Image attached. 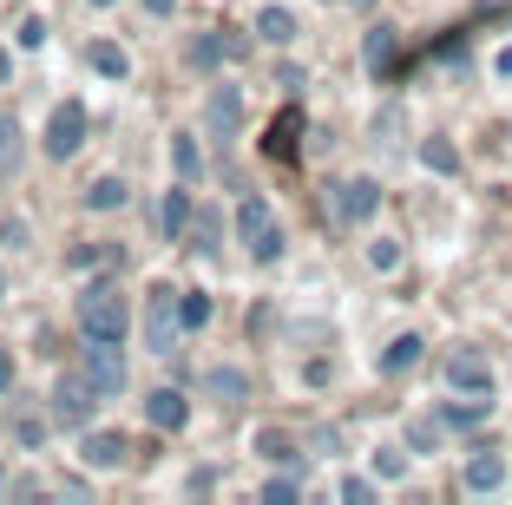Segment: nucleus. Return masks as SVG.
Wrapping results in <instances>:
<instances>
[{
  "label": "nucleus",
  "mask_w": 512,
  "mask_h": 505,
  "mask_svg": "<svg viewBox=\"0 0 512 505\" xmlns=\"http://www.w3.org/2000/svg\"><path fill=\"white\" fill-rule=\"evenodd\" d=\"M79 335L86 342H125V296L119 283H92L79 296Z\"/></svg>",
  "instance_id": "1"
},
{
  "label": "nucleus",
  "mask_w": 512,
  "mask_h": 505,
  "mask_svg": "<svg viewBox=\"0 0 512 505\" xmlns=\"http://www.w3.org/2000/svg\"><path fill=\"white\" fill-rule=\"evenodd\" d=\"M237 237L250 243L256 263H276V256H283V230H276V217H270L263 197H243V204H237Z\"/></svg>",
  "instance_id": "2"
},
{
  "label": "nucleus",
  "mask_w": 512,
  "mask_h": 505,
  "mask_svg": "<svg viewBox=\"0 0 512 505\" xmlns=\"http://www.w3.org/2000/svg\"><path fill=\"white\" fill-rule=\"evenodd\" d=\"M178 328H184V309H178V289H151L145 302V348L151 355H171V342H178Z\"/></svg>",
  "instance_id": "3"
},
{
  "label": "nucleus",
  "mask_w": 512,
  "mask_h": 505,
  "mask_svg": "<svg viewBox=\"0 0 512 505\" xmlns=\"http://www.w3.org/2000/svg\"><path fill=\"white\" fill-rule=\"evenodd\" d=\"M92 407H99V387L86 381V368L53 381V420L60 427H92Z\"/></svg>",
  "instance_id": "4"
},
{
  "label": "nucleus",
  "mask_w": 512,
  "mask_h": 505,
  "mask_svg": "<svg viewBox=\"0 0 512 505\" xmlns=\"http://www.w3.org/2000/svg\"><path fill=\"white\" fill-rule=\"evenodd\" d=\"M447 387H453V394H493V368H486V355L453 348V355H447Z\"/></svg>",
  "instance_id": "5"
},
{
  "label": "nucleus",
  "mask_w": 512,
  "mask_h": 505,
  "mask_svg": "<svg viewBox=\"0 0 512 505\" xmlns=\"http://www.w3.org/2000/svg\"><path fill=\"white\" fill-rule=\"evenodd\" d=\"M79 145H86V105H60V112L46 119V151H53V158H73Z\"/></svg>",
  "instance_id": "6"
},
{
  "label": "nucleus",
  "mask_w": 512,
  "mask_h": 505,
  "mask_svg": "<svg viewBox=\"0 0 512 505\" xmlns=\"http://www.w3.org/2000/svg\"><path fill=\"white\" fill-rule=\"evenodd\" d=\"M86 381L99 387V394H119V387H125V355H119V342H92V348H86Z\"/></svg>",
  "instance_id": "7"
},
{
  "label": "nucleus",
  "mask_w": 512,
  "mask_h": 505,
  "mask_svg": "<svg viewBox=\"0 0 512 505\" xmlns=\"http://www.w3.org/2000/svg\"><path fill=\"white\" fill-rule=\"evenodd\" d=\"M375 204H381V184H375V178H348V184H335V210H342L348 223H368V217H375Z\"/></svg>",
  "instance_id": "8"
},
{
  "label": "nucleus",
  "mask_w": 512,
  "mask_h": 505,
  "mask_svg": "<svg viewBox=\"0 0 512 505\" xmlns=\"http://www.w3.org/2000/svg\"><path fill=\"white\" fill-rule=\"evenodd\" d=\"M217 60H243V40H237L230 27L197 33V40H191V66H217Z\"/></svg>",
  "instance_id": "9"
},
{
  "label": "nucleus",
  "mask_w": 512,
  "mask_h": 505,
  "mask_svg": "<svg viewBox=\"0 0 512 505\" xmlns=\"http://www.w3.org/2000/svg\"><path fill=\"white\" fill-rule=\"evenodd\" d=\"M204 119H211V132H237V125H243V92L237 86H217L211 92V105H204Z\"/></svg>",
  "instance_id": "10"
},
{
  "label": "nucleus",
  "mask_w": 512,
  "mask_h": 505,
  "mask_svg": "<svg viewBox=\"0 0 512 505\" xmlns=\"http://www.w3.org/2000/svg\"><path fill=\"white\" fill-rule=\"evenodd\" d=\"M145 420H151V427H184V420H191V407H184L178 387H158V394L145 401Z\"/></svg>",
  "instance_id": "11"
},
{
  "label": "nucleus",
  "mask_w": 512,
  "mask_h": 505,
  "mask_svg": "<svg viewBox=\"0 0 512 505\" xmlns=\"http://www.w3.org/2000/svg\"><path fill=\"white\" fill-rule=\"evenodd\" d=\"M499 479H506V460H499V453H473L467 473H460V486H467V492H493Z\"/></svg>",
  "instance_id": "12"
},
{
  "label": "nucleus",
  "mask_w": 512,
  "mask_h": 505,
  "mask_svg": "<svg viewBox=\"0 0 512 505\" xmlns=\"http://www.w3.org/2000/svg\"><path fill=\"white\" fill-rule=\"evenodd\" d=\"M125 453H132L125 433H86V466H99V473H106V466H125Z\"/></svg>",
  "instance_id": "13"
},
{
  "label": "nucleus",
  "mask_w": 512,
  "mask_h": 505,
  "mask_svg": "<svg viewBox=\"0 0 512 505\" xmlns=\"http://www.w3.org/2000/svg\"><path fill=\"white\" fill-rule=\"evenodd\" d=\"M421 335H394V342H388V355H381V374H407V368H414V361H421Z\"/></svg>",
  "instance_id": "14"
},
{
  "label": "nucleus",
  "mask_w": 512,
  "mask_h": 505,
  "mask_svg": "<svg viewBox=\"0 0 512 505\" xmlns=\"http://www.w3.org/2000/svg\"><path fill=\"white\" fill-rule=\"evenodd\" d=\"M256 33H263L270 46H289V40H296V14H283V7H263V14H256Z\"/></svg>",
  "instance_id": "15"
},
{
  "label": "nucleus",
  "mask_w": 512,
  "mask_h": 505,
  "mask_svg": "<svg viewBox=\"0 0 512 505\" xmlns=\"http://www.w3.org/2000/svg\"><path fill=\"white\" fill-rule=\"evenodd\" d=\"M158 223H165V237H178L184 223H191V191H165V204H158Z\"/></svg>",
  "instance_id": "16"
},
{
  "label": "nucleus",
  "mask_w": 512,
  "mask_h": 505,
  "mask_svg": "<svg viewBox=\"0 0 512 505\" xmlns=\"http://www.w3.org/2000/svg\"><path fill=\"white\" fill-rule=\"evenodd\" d=\"M125 197H132V184H125V178H99V184L86 191V204H92V210H119Z\"/></svg>",
  "instance_id": "17"
},
{
  "label": "nucleus",
  "mask_w": 512,
  "mask_h": 505,
  "mask_svg": "<svg viewBox=\"0 0 512 505\" xmlns=\"http://www.w3.org/2000/svg\"><path fill=\"white\" fill-rule=\"evenodd\" d=\"M7 427H14V440H20V446H27V453H33V446H40V440H46V420H40V414H33V407H14V420H7Z\"/></svg>",
  "instance_id": "18"
},
{
  "label": "nucleus",
  "mask_w": 512,
  "mask_h": 505,
  "mask_svg": "<svg viewBox=\"0 0 512 505\" xmlns=\"http://www.w3.org/2000/svg\"><path fill=\"white\" fill-rule=\"evenodd\" d=\"M394 66V27H375L368 33V73H388Z\"/></svg>",
  "instance_id": "19"
},
{
  "label": "nucleus",
  "mask_w": 512,
  "mask_h": 505,
  "mask_svg": "<svg viewBox=\"0 0 512 505\" xmlns=\"http://www.w3.org/2000/svg\"><path fill=\"white\" fill-rule=\"evenodd\" d=\"M92 66H99L106 79H125V73H132V60H125V46H106V40L92 46Z\"/></svg>",
  "instance_id": "20"
},
{
  "label": "nucleus",
  "mask_w": 512,
  "mask_h": 505,
  "mask_svg": "<svg viewBox=\"0 0 512 505\" xmlns=\"http://www.w3.org/2000/svg\"><path fill=\"white\" fill-rule=\"evenodd\" d=\"M421 158H427V171H447V178L460 171V158H453V145H447V138H427V145H421Z\"/></svg>",
  "instance_id": "21"
},
{
  "label": "nucleus",
  "mask_w": 512,
  "mask_h": 505,
  "mask_svg": "<svg viewBox=\"0 0 512 505\" xmlns=\"http://www.w3.org/2000/svg\"><path fill=\"white\" fill-rule=\"evenodd\" d=\"M0 164H7V171H20V125L14 119H0Z\"/></svg>",
  "instance_id": "22"
},
{
  "label": "nucleus",
  "mask_w": 512,
  "mask_h": 505,
  "mask_svg": "<svg viewBox=\"0 0 512 505\" xmlns=\"http://www.w3.org/2000/svg\"><path fill=\"white\" fill-rule=\"evenodd\" d=\"M243 387H250V381H243L237 368H217L211 374V394H224V401H243Z\"/></svg>",
  "instance_id": "23"
},
{
  "label": "nucleus",
  "mask_w": 512,
  "mask_h": 505,
  "mask_svg": "<svg viewBox=\"0 0 512 505\" xmlns=\"http://www.w3.org/2000/svg\"><path fill=\"white\" fill-rule=\"evenodd\" d=\"M440 427H447V420H414V427H407V446H414V453H427V446L440 440Z\"/></svg>",
  "instance_id": "24"
},
{
  "label": "nucleus",
  "mask_w": 512,
  "mask_h": 505,
  "mask_svg": "<svg viewBox=\"0 0 512 505\" xmlns=\"http://www.w3.org/2000/svg\"><path fill=\"white\" fill-rule=\"evenodd\" d=\"M171 158H178V178L191 184L197 178V145H191V138H171Z\"/></svg>",
  "instance_id": "25"
},
{
  "label": "nucleus",
  "mask_w": 512,
  "mask_h": 505,
  "mask_svg": "<svg viewBox=\"0 0 512 505\" xmlns=\"http://www.w3.org/2000/svg\"><path fill=\"white\" fill-rule=\"evenodd\" d=\"M178 309H184V328H204V322H211V296H178Z\"/></svg>",
  "instance_id": "26"
},
{
  "label": "nucleus",
  "mask_w": 512,
  "mask_h": 505,
  "mask_svg": "<svg viewBox=\"0 0 512 505\" xmlns=\"http://www.w3.org/2000/svg\"><path fill=\"white\" fill-rule=\"evenodd\" d=\"M368 263H375V269H394V263H401V243H394V237L368 243Z\"/></svg>",
  "instance_id": "27"
},
{
  "label": "nucleus",
  "mask_w": 512,
  "mask_h": 505,
  "mask_svg": "<svg viewBox=\"0 0 512 505\" xmlns=\"http://www.w3.org/2000/svg\"><path fill=\"white\" fill-rule=\"evenodd\" d=\"M256 446H263V453H270V460H296V446H289V433H263V440H256Z\"/></svg>",
  "instance_id": "28"
},
{
  "label": "nucleus",
  "mask_w": 512,
  "mask_h": 505,
  "mask_svg": "<svg viewBox=\"0 0 512 505\" xmlns=\"http://www.w3.org/2000/svg\"><path fill=\"white\" fill-rule=\"evenodd\" d=\"M342 499L348 505H368V499H375V486H368V479H342Z\"/></svg>",
  "instance_id": "29"
},
{
  "label": "nucleus",
  "mask_w": 512,
  "mask_h": 505,
  "mask_svg": "<svg viewBox=\"0 0 512 505\" xmlns=\"http://www.w3.org/2000/svg\"><path fill=\"white\" fill-rule=\"evenodd\" d=\"M263 499H270V505H289V499H296V479H270V486H263Z\"/></svg>",
  "instance_id": "30"
},
{
  "label": "nucleus",
  "mask_w": 512,
  "mask_h": 505,
  "mask_svg": "<svg viewBox=\"0 0 512 505\" xmlns=\"http://www.w3.org/2000/svg\"><path fill=\"white\" fill-rule=\"evenodd\" d=\"M401 466H407L401 453H375V473H381V479H394V473H401Z\"/></svg>",
  "instance_id": "31"
},
{
  "label": "nucleus",
  "mask_w": 512,
  "mask_h": 505,
  "mask_svg": "<svg viewBox=\"0 0 512 505\" xmlns=\"http://www.w3.org/2000/svg\"><path fill=\"white\" fill-rule=\"evenodd\" d=\"M7 387H14V355L0 348V394H7Z\"/></svg>",
  "instance_id": "32"
},
{
  "label": "nucleus",
  "mask_w": 512,
  "mask_h": 505,
  "mask_svg": "<svg viewBox=\"0 0 512 505\" xmlns=\"http://www.w3.org/2000/svg\"><path fill=\"white\" fill-rule=\"evenodd\" d=\"M493 73H499V79H512V46H506V53L493 60Z\"/></svg>",
  "instance_id": "33"
},
{
  "label": "nucleus",
  "mask_w": 512,
  "mask_h": 505,
  "mask_svg": "<svg viewBox=\"0 0 512 505\" xmlns=\"http://www.w3.org/2000/svg\"><path fill=\"white\" fill-rule=\"evenodd\" d=\"M145 7H151V14H158V20H165L171 7H178V0H145Z\"/></svg>",
  "instance_id": "34"
},
{
  "label": "nucleus",
  "mask_w": 512,
  "mask_h": 505,
  "mask_svg": "<svg viewBox=\"0 0 512 505\" xmlns=\"http://www.w3.org/2000/svg\"><path fill=\"white\" fill-rule=\"evenodd\" d=\"M0 296H7V269H0Z\"/></svg>",
  "instance_id": "35"
},
{
  "label": "nucleus",
  "mask_w": 512,
  "mask_h": 505,
  "mask_svg": "<svg viewBox=\"0 0 512 505\" xmlns=\"http://www.w3.org/2000/svg\"><path fill=\"white\" fill-rule=\"evenodd\" d=\"M0 79H7V53H0Z\"/></svg>",
  "instance_id": "36"
},
{
  "label": "nucleus",
  "mask_w": 512,
  "mask_h": 505,
  "mask_svg": "<svg viewBox=\"0 0 512 505\" xmlns=\"http://www.w3.org/2000/svg\"><path fill=\"white\" fill-rule=\"evenodd\" d=\"M92 7H112V0H92Z\"/></svg>",
  "instance_id": "37"
},
{
  "label": "nucleus",
  "mask_w": 512,
  "mask_h": 505,
  "mask_svg": "<svg viewBox=\"0 0 512 505\" xmlns=\"http://www.w3.org/2000/svg\"><path fill=\"white\" fill-rule=\"evenodd\" d=\"M355 7H375V0H355Z\"/></svg>",
  "instance_id": "38"
},
{
  "label": "nucleus",
  "mask_w": 512,
  "mask_h": 505,
  "mask_svg": "<svg viewBox=\"0 0 512 505\" xmlns=\"http://www.w3.org/2000/svg\"><path fill=\"white\" fill-rule=\"evenodd\" d=\"M0 184H7V164H0Z\"/></svg>",
  "instance_id": "39"
}]
</instances>
